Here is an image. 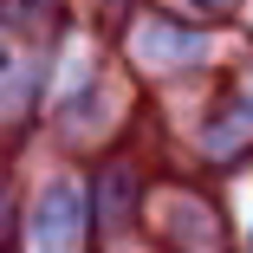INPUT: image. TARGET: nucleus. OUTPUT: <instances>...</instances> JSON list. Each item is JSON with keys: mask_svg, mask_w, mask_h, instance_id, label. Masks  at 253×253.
Wrapping results in <instances>:
<instances>
[{"mask_svg": "<svg viewBox=\"0 0 253 253\" xmlns=\"http://www.w3.org/2000/svg\"><path fill=\"white\" fill-rule=\"evenodd\" d=\"M72 208H78V195H72L65 182H59L52 195H45V201H39V240H45V247H52V253H59V247L72 240Z\"/></svg>", "mask_w": 253, "mask_h": 253, "instance_id": "nucleus-1", "label": "nucleus"}]
</instances>
